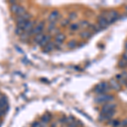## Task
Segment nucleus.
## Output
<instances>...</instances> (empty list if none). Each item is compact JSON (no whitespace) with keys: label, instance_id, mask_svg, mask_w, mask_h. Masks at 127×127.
Segmentation results:
<instances>
[{"label":"nucleus","instance_id":"6","mask_svg":"<svg viewBox=\"0 0 127 127\" xmlns=\"http://www.w3.org/2000/svg\"><path fill=\"white\" fill-rule=\"evenodd\" d=\"M44 28V22H40L38 25H36V26H35V27L33 28V30H32V32H31V35L32 34H34L35 36L37 34H40L42 33V30H43Z\"/></svg>","mask_w":127,"mask_h":127},{"label":"nucleus","instance_id":"22","mask_svg":"<svg viewBox=\"0 0 127 127\" xmlns=\"http://www.w3.org/2000/svg\"><path fill=\"white\" fill-rule=\"evenodd\" d=\"M78 28H79L78 24H73L70 26V30H72V31H76Z\"/></svg>","mask_w":127,"mask_h":127},{"label":"nucleus","instance_id":"3","mask_svg":"<svg viewBox=\"0 0 127 127\" xmlns=\"http://www.w3.org/2000/svg\"><path fill=\"white\" fill-rule=\"evenodd\" d=\"M114 114H115V110H112V111L106 113H101L99 116V120L101 121H109L113 118V116L114 115Z\"/></svg>","mask_w":127,"mask_h":127},{"label":"nucleus","instance_id":"10","mask_svg":"<svg viewBox=\"0 0 127 127\" xmlns=\"http://www.w3.org/2000/svg\"><path fill=\"white\" fill-rule=\"evenodd\" d=\"M30 18H31V15L29 14L26 13L25 15H21V16H18L16 18V22L19 23V22H21V21H26V20H30Z\"/></svg>","mask_w":127,"mask_h":127},{"label":"nucleus","instance_id":"19","mask_svg":"<svg viewBox=\"0 0 127 127\" xmlns=\"http://www.w3.org/2000/svg\"><path fill=\"white\" fill-rule=\"evenodd\" d=\"M19 8H20V5L17 4V3L12 4V6H11V11L13 12V13L16 14V12H17V10L19 9Z\"/></svg>","mask_w":127,"mask_h":127},{"label":"nucleus","instance_id":"7","mask_svg":"<svg viewBox=\"0 0 127 127\" xmlns=\"http://www.w3.org/2000/svg\"><path fill=\"white\" fill-rule=\"evenodd\" d=\"M34 27H35V21H30V20H28V21L26 22V24L25 25L23 31L26 32V33L31 35V32H32V30H33Z\"/></svg>","mask_w":127,"mask_h":127},{"label":"nucleus","instance_id":"28","mask_svg":"<svg viewBox=\"0 0 127 127\" xmlns=\"http://www.w3.org/2000/svg\"><path fill=\"white\" fill-rule=\"evenodd\" d=\"M123 60H125V61H126V62H127V52L125 53V54H123Z\"/></svg>","mask_w":127,"mask_h":127},{"label":"nucleus","instance_id":"21","mask_svg":"<svg viewBox=\"0 0 127 127\" xmlns=\"http://www.w3.org/2000/svg\"><path fill=\"white\" fill-rule=\"evenodd\" d=\"M120 121L115 120H114V122H113L112 127H119V126H120Z\"/></svg>","mask_w":127,"mask_h":127},{"label":"nucleus","instance_id":"2","mask_svg":"<svg viewBox=\"0 0 127 127\" xmlns=\"http://www.w3.org/2000/svg\"><path fill=\"white\" fill-rule=\"evenodd\" d=\"M110 90V86L109 84L106 83V82H102L100 84H98L97 87L94 89V92L97 93L98 95L99 94H106L108 92H109Z\"/></svg>","mask_w":127,"mask_h":127},{"label":"nucleus","instance_id":"11","mask_svg":"<svg viewBox=\"0 0 127 127\" xmlns=\"http://www.w3.org/2000/svg\"><path fill=\"white\" fill-rule=\"evenodd\" d=\"M50 38H51V36H49V35H46V36H44V37L42 38V40L39 43H38V45L44 48V47L46 46L48 42H50Z\"/></svg>","mask_w":127,"mask_h":127},{"label":"nucleus","instance_id":"16","mask_svg":"<svg viewBox=\"0 0 127 127\" xmlns=\"http://www.w3.org/2000/svg\"><path fill=\"white\" fill-rule=\"evenodd\" d=\"M44 37V35L43 33H40V34H37V35H36L35 36V37H34V42H36V43H39V42H41V41L42 40V38Z\"/></svg>","mask_w":127,"mask_h":127},{"label":"nucleus","instance_id":"23","mask_svg":"<svg viewBox=\"0 0 127 127\" xmlns=\"http://www.w3.org/2000/svg\"><path fill=\"white\" fill-rule=\"evenodd\" d=\"M23 32H24L23 29H20V28H18V27L15 29V33L17 35H22L23 34Z\"/></svg>","mask_w":127,"mask_h":127},{"label":"nucleus","instance_id":"13","mask_svg":"<svg viewBox=\"0 0 127 127\" xmlns=\"http://www.w3.org/2000/svg\"><path fill=\"white\" fill-rule=\"evenodd\" d=\"M7 98H6L5 96H3V97H2V99L0 100V110L2 109H4L5 107H7Z\"/></svg>","mask_w":127,"mask_h":127},{"label":"nucleus","instance_id":"4","mask_svg":"<svg viewBox=\"0 0 127 127\" xmlns=\"http://www.w3.org/2000/svg\"><path fill=\"white\" fill-rule=\"evenodd\" d=\"M106 15V18H107L108 24L115 21V20H117L118 16H119L118 13L116 11H114V10H111V11L108 12L107 15Z\"/></svg>","mask_w":127,"mask_h":127},{"label":"nucleus","instance_id":"12","mask_svg":"<svg viewBox=\"0 0 127 127\" xmlns=\"http://www.w3.org/2000/svg\"><path fill=\"white\" fill-rule=\"evenodd\" d=\"M58 17H59V12L57 11V10H54V11H53L52 13L49 15L48 20H50L51 22H53V21H55V20Z\"/></svg>","mask_w":127,"mask_h":127},{"label":"nucleus","instance_id":"27","mask_svg":"<svg viewBox=\"0 0 127 127\" xmlns=\"http://www.w3.org/2000/svg\"><path fill=\"white\" fill-rule=\"evenodd\" d=\"M54 23L53 24V22H51V24L49 25V26H48V30L49 31H51V30H53V29H54Z\"/></svg>","mask_w":127,"mask_h":127},{"label":"nucleus","instance_id":"18","mask_svg":"<svg viewBox=\"0 0 127 127\" xmlns=\"http://www.w3.org/2000/svg\"><path fill=\"white\" fill-rule=\"evenodd\" d=\"M50 115H48V114H45V115L42 116V122L44 123V124H47V123H48L49 121H50Z\"/></svg>","mask_w":127,"mask_h":127},{"label":"nucleus","instance_id":"26","mask_svg":"<svg viewBox=\"0 0 127 127\" xmlns=\"http://www.w3.org/2000/svg\"><path fill=\"white\" fill-rule=\"evenodd\" d=\"M32 127H41V123L39 122H34L32 125Z\"/></svg>","mask_w":127,"mask_h":127},{"label":"nucleus","instance_id":"1","mask_svg":"<svg viewBox=\"0 0 127 127\" xmlns=\"http://www.w3.org/2000/svg\"><path fill=\"white\" fill-rule=\"evenodd\" d=\"M114 100V97L110 94H99L95 97V101L97 103H110Z\"/></svg>","mask_w":127,"mask_h":127},{"label":"nucleus","instance_id":"5","mask_svg":"<svg viewBox=\"0 0 127 127\" xmlns=\"http://www.w3.org/2000/svg\"><path fill=\"white\" fill-rule=\"evenodd\" d=\"M115 108H116L115 103H112V102H110V103H107L103 106L102 110H101V113H106V112L112 111V110H115Z\"/></svg>","mask_w":127,"mask_h":127},{"label":"nucleus","instance_id":"24","mask_svg":"<svg viewBox=\"0 0 127 127\" xmlns=\"http://www.w3.org/2000/svg\"><path fill=\"white\" fill-rule=\"evenodd\" d=\"M127 65V62L126 61H125V60H121L120 62V67H126Z\"/></svg>","mask_w":127,"mask_h":127},{"label":"nucleus","instance_id":"14","mask_svg":"<svg viewBox=\"0 0 127 127\" xmlns=\"http://www.w3.org/2000/svg\"><path fill=\"white\" fill-rule=\"evenodd\" d=\"M64 38H65L64 35L62 33H59L58 35H56V36H55V42H58V43H61V42L64 40Z\"/></svg>","mask_w":127,"mask_h":127},{"label":"nucleus","instance_id":"15","mask_svg":"<svg viewBox=\"0 0 127 127\" xmlns=\"http://www.w3.org/2000/svg\"><path fill=\"white\" fill-rule=\"evenodd\" d=\"M54 48V44L53 43V42H48V44L46 45V46L44 47V52H50V51H52L53 49Z\"/></svg>","mask_w":127,"mask_h":127},{"label":"nucleus","instance_id":"30","mask_svg":"<svg viewBox=\"0 0 127 127\" xmlns=\"http://www.w3.org/2000/svg\"><path fill=\"white\" fill-rule=\"evenodd\" d=\"M0 122H1V120H0Z\"/></svg>","mask_w":127,"mask_h":127},{"label":"nucleus","instance_id":"17","mask_svg":"<svg viewBox=\"0 0 127 127\" xmlns=\"http://www.w3.org/2000/svg\"><path fill=\"white\" fill-rule=\"evenodd\" d=\"M25 14H26V9H24V7H22V6H20L19 9L17 10V12H16L15 15H17V17H18V16H21V15H25Z\"/></svg>","mask_w":127,"mask_h":127},{"label":"nucleus","instance_id":"29","mask_svg":"<svg viewBox=\"0 0 127 127\" xmlns=\"http://www.w3.org/2000/svg\"><path fill=\"white\" fill-rule=\"evenodd\" d=\"M3 97V95H1V94H0V100L2 99V97Z\"/></svg>","mask_w":127,"mask_h":127},{"label":"nucleus","instance_id":"8","mask_svg":"<svg viewBox=\"0 0 127 127\" xmlns=\"http://www.w3.org/2000/svg\"><path fill=\"white\" fill-rule=\"evenodd\" d=\"M108 22L107 20L105 15H102L98 18V26H100V28H105L106 26H108Z\"/></svg>","mask_w":127,"mask_h":127},{"label":"nucleus","instance_id":"9","mask_svg":"<svg viewBox=\"0 0 127 127\" xmlns=\"http://www.w3.org/2000/svg\"><path fill=\"white\" fill-rule=\"evenodd\" d=\"M109 86H110V88H112V89H114V90H116V91H119V90L120 89V82L114 81V80H111V81H109Z\"/></svg>","mask_w":127,"mask_h":127},{"label":"nucleus","instance_id":"20","mask_svg":"<svg viewBox=\"0 0 127 127\" xmlns=\"http://www.w3.org/2000/svg\"><path fill=\"white\" fill-rule=\"evenodd\" d=\"M68 46H69V48H75V47L76 46V42H75V41H70V42L68 43Z\"/></svg>","mask_w":127,"mask_h":127},{"label":"nucleus","instance_id":"25","mask_svg":"<svg viewBox=\"0 0 127 127\" xmlns=\"http://www.w3.org/2000/svg\"><path fill=\"white\" fill-rule=\"evenodd\" d=\"M89 35H90L89 32H83V33L81 34V37H83V38H87V37H88V36H89Z\"/></svg>","mask_w":127,"mask_h":127}]
</instances>
